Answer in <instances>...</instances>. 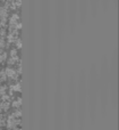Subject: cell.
<instances>
[{
    "mask_svg": "<svg viewBox=\"0 0 119 130\" xmlns=\"http://www.w3.org/2000/svg\"><path fill=\"white\" fill-rule=\"evenodd\" d=\"M56 24H57V37L58 41L61 40L63 34L65 32V24L67 18V5L66 0H57V10H56Z\"/></svg>",
    "mask_w": 119,
    "mask_h": 130,
    "instance_id": "cell-1",
    "label": "cell"
},
{
    "mask_svg": "<svg viewBox=\"0 0 119 130\" xmlns=\"http://www.w3.org/2000/svg\"><path fill=\"white\" fill-rule=\"evenodd\" d=\"M67 20L70 30L74 31L78 17V0H67Z\"/></svg>",
    "mask_w": 119,
    "mask_h": 130,
    "instance_id": "cell-2",
    "label": "cell"
},
{
    "mask_svg": "<svg viewBox=\"0 0 119 130\" xmlns=\"http://www.w3.org/2000/svg\"><path fill=\"white\" fill-rule=\"evenodd\" d=\"M78 15L81 23H84L87 21V16L90 15V2L88 0H78Z\"/></svg>",
    "mask_w": 119,
    "mask_h": 130,
    "instance_id": "cell-3",
    "label": "cell"
},
{
    "mask_svg": "<svg viewBox=\"0 0 119 130\" xmlns=\"http://www.w3.org/2000/svg\"><path fill=\"white\" fill-rule=\"evenodd\" d=\"M90 2V13L93 17H97L100 11V0H88Z\"/></svg>",
    "mask_w": 119,
    "mask_h": 130,
    "instance_id": "cell-4",
    "label": "cell"
},
{
    "mask_svg": "<svg viewBox=\"0 0 119 130\" xmlns=\"http://www.w3.org/2000/svg\"><path fill=\"white\" fill-rule=\"evenodd\" d=\"M111 0H100V7L103 9L104 11L108 10V7L110 6Z\"/></svg>",
    "mask_w": 119,
    "mask_h": 130,
    "instance_id": "cell-5",
    "label": "cell"
}]
</instances>
